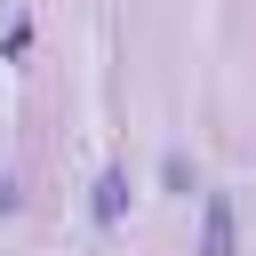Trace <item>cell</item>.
Here are the masks:
<instances>
[{
    "label": "cell",
    "mask_w": 256,
    "mask_h": 256,
    "mask_svg": "<svg viewBox=\"0 0 256 256\" xmlns=\"http://www.w3.org/2000/svg\"><path fill=\"white\" fill-rule=\"evenodd\" d=\"M200 256H232V200L224 192H208V208H200Z\"/></svg>",
    "instance_id": "cell-1"
},
{
    "label": "cell",
    "mask_w": 256,
    "mask_h": 256,
    "mask_svg": "<svg viewBox=\"0 0 256 256\" xmlns=\"http://www.w3.org/2000/svg\"><path fill=\"white\" fill-rule=\"evenodd\" d=\"M120 208H128V176L112 168V176L96 184V224H120Z\"/></svg>",
    "instance_id": "cell-2"
},
{
    "label": "cell",
    "mask_w": 256,
    "mask_h": 256,
    "mask_svg": "<svg viewBox=\"0 0 256 256\" xmlns=\"http://www.w3.org/2000/svg\"><path fill=\"white\" fill-rule=\"evenodd\" d=\"M8 208H16V184H8V176H0V216H8Z\"/></svg>",
    "instance_id": "cell-3"
}]
</instances>
